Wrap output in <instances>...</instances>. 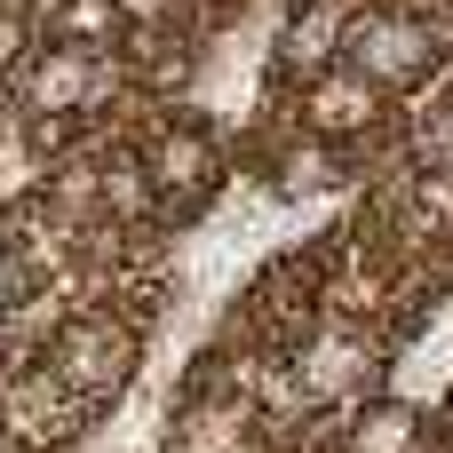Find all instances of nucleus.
<instances>
[{"label":"nucleus","instance_id":"obj_7","mask_svg":"<svg viewBox=\"0 0 453 453\" xmlns=\"http://www.w3.org/2000/svg\"><path fill=\"white\" fill-rule=\"evenodd\" d=\"M350 16H358V0H287L279 32H271V88H303V80L334 72Z\"/></svg>","mask_w":453,"mask_h":453},{"label":"nucleus","instance_id":"obj_6","mask_svg":"<svg viewBox=\"0 0 453 453\" xmlns=\"http://www.w3.org/2000/svg\"><path fill=\"white\" fill-rule=\"evenodd\" d=\"M255 175H263V191H271L279 207H303V199H334V191H350L358 159H350L342 143L303 135L295 119H279L271 143H263V159H255Z\"/></svg>","mask_w":453,"mask_h":453},{"label":"nucleus","instance_id":"obj_9","mask_svg":"<svg viewBox=\"0 0 453 453\" xmlns=\"http://www.w3.org/2000/svg\"><path fill=\"white\" fill-rule=\"evenodd\" d=\"M40 40L48 48H80V56H127L135 8L127 0H48L40 8Z\"/></svg>","mask_w":453,"mask_h":453},{"label":"nucleus","instance_id":"obj_4","mask_svg":"<svg viewBox=\"0 0 453 453\" xmlns=\"http://www.w3.org/2000/svg\"><path fill=\"white\" fill-rule=\"evenodd\" d=\"M382 358H390V334H382V326H358V319H334V311L287 350V366H295L311 414H319V406H358V398H374Z\"/></svg>","mask_w":453,"mask_h":453},{"label":"nucleus","instance_id":"obj_1","mask_svg":"<svg viewBox=\"0 0 453 453\" xmlns=\"http://www.w3.org/2000/svg\"><path fill=\"white\" fill-rule=\"evenodd\" d=\"M453 56V0H358L342 64L366 72L382 96H414Z\"/></svg>","mask_w":453,"mask_h":453},{"label":"nucleus","instance_id":"obj_11","mask_svg":"<svg viewBox=\"0 0 453 453\" xmlns=\"http://www.w3.org/2000/svg\"><path fill=\"white\" fill-rule=\"evenodd\" d=\"M406 175H453V88L406 111Z\"/></svg>","mask_w":453,"mask_h":453},{"label":"nucleus","instance_id":"obj_13","mask_svg":"<svg viewBox=\"0 0 453 453\" xmlns=\"http://www.w3.org/2000/svg\"><path fill=\"white\" fill-rule=\"evenodd\" d=\"M32 303V279L16 271V255H8V239H0V334L16 326V311Z\"/></svg>","mask_w":453,"mask_h":453},{"label":"nucleus","instance_id":"obj_3","mask_svg":"<svg viewBox=\"0 0 453 453\" xmlns=\"http://www.w3.org/2000/svg\"><path fill=\"white\" fill-rule=\"evenodd\" d=\"M40 366H48L72 398H88V406L104 414V406L135 382V366H143V326L119 319V311H104V303H72V311L56 319Z\"/></svg>","mask_w":453,"mask_h":453},{"label":"nucleus","instance_id":"obj_8","mask_svg":"<svg viewBox=\"0 0 453 453\" xmlns=\"http://www.w3.org/2000/svg\"><path fill=\"white\" fill-rule=\"evenodd\" d=\"M96 207H104L111 231H135V239L167 231V199H159V183H151V167L135 159L127 135H111V143L96 151Z\"/></svg>","mask_w":453,"mask_h":453},{"label":"nucleus","instance_id":"obj_14","mask_svg":"<svg viewBox=\"0 0 453 453\" xmlns=\"http://www.w3.org/2000/svg\"><path fill=\"white\" fill-rule=\"evenodd\" d=\"M446 438H453V406H446Z\"/></svg>","mask_w":453,"mask_h":453},{"label":"nucleus","instance_id":"obj_2","mask_svg":"<svg viewBox=\"0 0 453 453\" xmlns=\"http://www.w3.org/2000/svg\"><path fill=\"white\" fill-rule=\"evenodd\" d=\"M127 143H135V159L151 167L159 199H167V231H175V223H199L207 199L231 183V151H223V135H215L191 104H159V111H143Z\"/></svg>","mask_w":453,"mask_h":453},{"label":"nucleus","instance_id":"obj_5","mask_svg":"<svg viewBox=\"0 0 453 453\" xmlns=\"http://www.w3.org/2000/svg\"><path fill=\"white\" fill-rule=\"evenodd\" d=\"M271 104H279V119H295L303 135H326V143H342V151L374 143L382 119H390V96H382L366 72H350V64H334V72H319V80H303V88H271Z\"/></svg>","mask_w":453,"mask_h":453},{"label":"nucleus","instance_id":"obj_10","mask_svg":"<svg viewBox=\"0 0 453 453\" xmlns=\"http://www.w3.org/2000/svg\"><path fill=\"white\" fill-rule=\"evenodd\" d=\"M334 453H422V406L414 398H390V390L342 406Z\"/></svg>","mask_w":453,"mask_h":453},{"label":"nucleus","instance_id":"obj_12","mask_svg":"<svg viewBox=\"0 0 453 453\" xmlns=\"http://www.w3.org/2000/svg\"><path fill=\"white\" fill-rule=\"evenodd\" d=\"M32 40H40V16L16 0V8H0V96H8V80H16V64L32 56Z\"/></svg>","mask_w":453,"mask_h":453}]
</instances>
